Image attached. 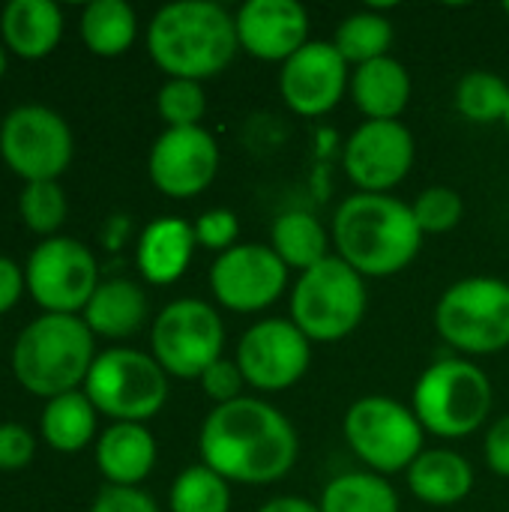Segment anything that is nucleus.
<instances>
[{"label": "nucleus", "mask_w": 509, "mask_h": 512, "mask_svg": "<svg viewBox=\"0 0 509 512\" xmlns=\"http://www.w3.org/2000/svg\"><path fill=\"white\" fill-rule=\"evenodd\" d=\"M297 432L291 420L264 399L243 396L216 405L198 435V453L222 480L240 486L279 483L297 462Z\"/></svg>", "instance_id": "f257e3e1"}, {"label": "nucleus", "mask_w": 509, "mask_h": 512, "mask_svg": "<svg viewBox=\"0 0 509 512\" xmlns=\"http://www.w3.org/2000/svg\"><path fill=\"white\" fill-rule=\"evenodd\" d=\"M333 243L336 255L363 279H384L414 264L423 231L405 201L357 192L333 213Z\"/></svg>", "instance_id": "f03ea898"}, {"label": "nucleus", "mask_w": 509, "mask_h": 512, "mask_svg": "<svg viewBox=\"0 0 509 512\" xmlns=\"http://www.w3.org/2000/svg\"><path fill=\"white\" fill-rule=\"evenodd\" d=\"M237 48V24L213 0L168 3L147 27V51L168 78H213L234 60Z\"/></svg>", "instance_id": "7ed1b4c3"}, {"label": "nucleus", "mask_w": 509, "mask_h": 512, "mask_svg": "<svg viewBox=\"0 0 509 512\" xmlns=\"http://www.w3.org/2000/svg\"><path fill=\"white\" fill-rule=\"evenodd\" d=\"M93 333L78 315H39L12 348V372L18 384L42 399L75 393L93 369Z\"/></svg>", "instance_id": "20e7f679"}, {"label": "nucleus", "mask_w": 509, "mask_h": 512, "mask_svg": "<svg viewBox=\"0 0 509 512\" xmlns=\"http://www.w3.org/2000/svg\"><path fill=\"white\" fill-rule=\"evenodd\" d=\"M492 402V384L480 366L471 360H438L420 375L411 411L423 432L459 441L486 423Z\"/></svg>", "instance_id": "39448f33"}, {"label": "nucleus", "mask_w": 509, "mask_h": 512, "mask_svg": "<svg viewBox=\"0 0 509 512\" xmlns=\"http://www.w3.org/2000/svg\"><path fill=\"white\" fill-rule=\"evenodd\" d=\"M366 315V285L339 255L300 273L291 291V321L312 345L351 336Z\"/></svg>", "instance_id": "423d86ee"}, {"label": "nucleus", "mask_w": 509, "mask_h": 512, "mask_svg": "<svg viewBox=\"0 0 509 512\" xmlns=\"http://www.w3.org/2000/svg\"><path fill=\"white\" fill-rule=\"evenodd\" d=\"M438 336L471 357L498 354L509 345V282L471 276L450 285L435 306Z\"/></svg>", "instance_id": "0eeeda50"}, {"label": "nucleus", "mask_w": 509, "mask_h": 512, "mask_svg": "<svg viewBox=\"0 0 509 512\" xmlns=\"http://www.w3.org/2000/svg\"><path fill=\"white\" fill-rule=\"evenodd\" d=\"M84 393L99 414L117 423H144L162 411L168 399V375L153 354L111 348L93 360Z\"/></svg>", "instance_id": "6e6552de"}, {"label": "nucleus", "mask_w": 509, "mask_h": 512, "mask_svg": "<svg viewBox=\"0 0 509 512\" xmlns=\"http://www.w3.org/2000/svg\"><path fill=\"white\" fill-rule=\"evenodd\" d=\"M345 441L372 474H399L423 453V426L414 411L387 396H363L345 414Z\"/></svg>", "instance_id": "1a4fd4ad"}, {"label": "nucleus", "mask_w": 509, "mask_h": 512, "mask_svg": "<svg viewBox=\"0 0 509 512\" xmlns=\"http://www.w3.org/2000/svg\"><path fill=\"white\" fill-rule=\"evenodd\" d=\"M153 360L174 378H201L225 348V324L219 312L204 300L168 303L150 330Z\"/></svg>", "instance_id": "9d476101"}, {"label": "nucleus", "mask_w": 509, "mask_h": 512, "mask_svg": "<svg viewBox=\"0 0 509 512\" xmlns=\"http://www.w3.org/2000/svg\"><path fill=\"white\" fill-rule=\"evenodd\" d=\"M30 297L51 315H75L87 309L99 288V270L93 252L72 237L42 240L24 270Z\"/></svg>", "instance_id": "9b49d317"}, {"label": "nucleus", "mask_w": 509, "mask_h": 512, "mask_svg": "<svg viewBox=\"0 0 509 512\" xmlns=\"http://www.w3.org/2000/svg\"><path fill=\"white\" fill-rule=\"evenodd\" d=\"M0 153L24 183L57 180L72 159V132L57 111L21 105L0 126Z\"/></svg>", "instance_id": "f8f14e48"}, {"label": "nucleus", "mask_w": 509, "mask_h": 512, "mask_svg": "<svg viewBox=\"0 0 509 512\" xmlns=\"http://www.w3.org/2000/svg\"><path fill=\"white\" fill-rule=\"evenodd\" d=\"M288 267L270 246L237 243L210 267V291L228 312H264L288 288Z\"/></svg>", "instance_id": "ddd939ff"}, {"label": "nucleus", "mask_w": 509, "mask_h": 512, "mask_svg": "<svg viewBox=\"0 0 509 512\" xmlns=\"http://www.w3.org/2000/svg\"><path fill=\"white\" fill-rule=\"evenodd\" d=\"M312 363V342L291 318H267L252 324L237 345V366L249 387L282 393L294 387Z\"/></svg>", "instance_id": "4468645a"}, {"label": "nucleus", "mask_w": 509, "mask_h": 512, "mask_svg": "<svg viewBox=\"0 0 509 512\" xmlns=\"http://www.w3.org/2000/svg\"><path fill=\"white\" fill-rule=\"evenodd\" d=\"M342 165L360 192L387 195L414 165V135L402 120H366L345 141Z\"/></svg>", "instance_id": "2eb2a0df"}, {"label": "nucleus", "mask_w": 509, "mask_h": 512, "mask_svg": "<svg viewBox=\"0 0 509 512\" xmlns=\"http://www.w3.org/2000/svg\"><path fill=\"white\" fill-rule=\"evenodd\" d=\"M348 87V63L336 45L324 39H309L279 69V96L300 117H321L333 111Z\"/></svg>", "instance_id": "dca6fc26"}, {"label": "nucleus", "mask_w": 509, "mask_h": 512, "mask_svg": "<svg viewBox=\"0 0 509 512\" xmlns=\"http://www.w3.org/2000/svg\"><path fill=\"white\" fill-rule=\"evenodd\" d=\"M153 186L168 198H195L219 174V144L204 126L165 129L147 159Z\"/></svg>", "instance_id": "f3484780"}, {"label": "nucleus", "mask_w": 509, "mask_h": 512, "mask_svg": "<svg viewBox=\"0 0 509 512\" xmlns=\"http://www.w3.org/2000/svg\"><path fill=\"white\" fill-rule=\"evenodd\" d=\"M234 24L240 48L267 63H285L309 42V15L297 0H249Z\"/></svg>", "instance_id": "a211bd4d"}, {"label": "nucleus", "mask_w": 509, "mask_h": 512, "mask_svg": "<svg viewBox=\"0 0 509 512\" xmlns=\"http://www.w3.org/2000/svg\"><path fill=\"white\" fill-rule=\"evenodd\" d=\"M195 228L183 219H156L138 237V270L150 285H171L177 282L195 255Z\"/></svg>", "instance_id": "6ab92c4d"}, {"label": "nucleus", "mask_w": 509, "mask_h": 512, "mask_svg": "<svg viewBox=\"0 0 509 512\" xmlns=\"http://www.w3.org/2000/svg\"><path fill=\"white\" fill-rule=\"evenodd\" d=\"M348 90L366 120H399L411 102V75L396 57L387 54L357 66Z\"/></svg>", "instance_id": "aec40b11"}, {"label": "nucleus", "mask_w": 509, "mask_h": 512, "mask_svg": "<svg viewBox=\"0 0 509 512\" xmlns=\"http://www.w3.org/2000/svg\"><path fill=\"white\" fill-rule=\"evenodd\" d=\"M96 465L108 486L138 489L156 465V441L144 423H114L96 444Z\"/></svg>", "instance_id": "412c9836"}, {"label": "nucleus", "mask_w": 509, "mask_h": 512, "mask_svg": "<svg viewBox=\"0 0 509 512\" xmlns=\"http://www.w3.org/2000/svg\"><path fill=\"white\" fill-rule=\"evenodd\" d=\"M408 489L429 507H453L474 489V468L453 450H423L405 471Z\"/></svg>", "instance_id": "4be33fe9"}, {"label": "nucleus", "mask_w": 509, "mask_h": 512, "mask_svg": "<svg viewBox=\"0 0 509 512\" xmlns=\"http://www.w3.org/2000/svg\"><path fill=\"white\" fill-rule=\"evenodd\" d=\"M3 42L24 60L48 57L63 36V15L51 0H12L0 18Z\"/></svg>", "instance_id": "5701e85b"}, {"label": "nucleus", "mask_w": 509, "mask_h": 512, "mask_svg": "<svg viewBox=\"0 0 509 512\" xmlns=\"http://www.w3.org/2000/svg\"><path fill=\"white\" fill-rule=\"evenodd\" d=\"M144 321H147V294L129 279L99 282V288L93 291L84 309V324L90 327V333L105 339H129L144 327Z\"/></svg>", "instance_id": "b1692460"}, {"label": "nucleus", "mask_w": 509, "mask_h": 512, "mask_svg": "<svg viewBox=\"0 0 509 512\" xmlns=\"http://www.w3.org/2000/svg\"><path fill=\"white\" fill-rule=\"evenodd\" d=\"M330 240L333 237H327L324 225L306 210H288L276 216L270 228V249L288 270L297 273H306L324 258H330Z\"/></svg>", "instance_id": "393cba45"}, {"label": "nucleus", "mask_w": 509, "mask_h": 512, "mask_svg": "<svg viewBox=\"0 0 509 512\" xmlns=\"http://www.w3.org/2000/svg\"><path fill=\"white\" fill-rule=\"evenodd\" d=\"M138 36L135 9L126 0H93L81 12V39L99 57H120Z\"/></svg>", "instance_id": "a878e982"}, {"label": "nucleus", "mask_w": 509, "mask_h": 512, "mask_svg": "<svg viewBox=\"0 0 509 512\" xmlns=\"http://www.w3.org/2000/svg\"><path fill=\"white\" fill-rule=\"evenodd\" d=\"M96 432V408L87 393H63L48 399L42 411V438L57 453H78L93 441Z\"/></svg>", "instance_id": "bb28decb"}, {"label": "nucleus", "mask_w": 509, "mask_h": 512, "mask_svg": "<svg viewBox=\"0 0 509 512\" xmlns=\"http://www.w3.org/2000/svg\"><path fill=\"white\" fill-rule=\"evenodd\" d=\"M318 507L321 512H399V495L381 474L354 471L330 480Z\"/></svg>", "instance_id": "cd10ccee"}, {"label": "nucleus", "mask_w": 509, "mask_h": 512, "mask_svg": "<svg viewBox=\"0 0 509 512\" xmlns=\"http://www.w3.org/2000/svg\"><path fill=\"white\" fill-rule=\"evenodd\" d=\"M390 42H393V24H390V18H384L381 12H372V9H363V12L348 15L336 27V36H333V45L345 57L348 66L351 63L354 66H363V63H372V60L387 57Z\"/></svg>", "instance_id": "c85d7f7f"}, {"label": "nucleus", "mask_w": 509, "mask_h": 512, "mask_svg": "<svg viewBox=\"0 0 509 512\" xmlns=\"http://www.w3.org/2000/svg\"><path fill=\"white\" fill-rule=\"evenodd\" d=\"M168 504L171 512H231V486L201 462L177 474Z\"/></svg>", "instance_id": "c756f323"}, {"label": "nucleus", "mask_w": 509, "mask_h": 512, "mask_svg": "<svg viewBox=\"0 0 509 512\" xmlns=\"http://www.w3.org/2000/svg\"><path fill=\"white\" fill-rule=\"evenodd\" d=\"M509 102V84L486 69H471L456 84V108L471 123H498L504 120Z\"/></svg>", "instance_id": "7c9ffc66"}, {"label": "nucleus", "mask_w": 509, "mask_h": 512, "mask_svg": "<svg viewBox=\"0 0 509 512\" xmlns=\"http://www.w3.org/2000/svg\"><path fill=\"white\" fill-rule=\"evenodd\" d=\"M159 117L168 123V129H189L201 126V117L207 111V96L201 81L186 78H168L156 96Z\"/></svg>", "instance_id": "2f4dec72"}, {"label": "nucleus", "mask_w": 509, "mask_h": 512, "mask_svg": "<svg viewBox=\"0 0 509 512\" xmlns=\"http://www.w3.org/2000/svg\"><path fill=\"white\" fill-rule=\"evenodd\" d=\"M21 219L36 234H54L66 219V195L57 186V180L27 183L21 192Z\"/></svg>", "instance_id": "473e14b6"}, {"label": "nucleus", "mask_w": 509, "mask_h": 512, "mask_svg": "<svg viewBox=\"0 0 509 512\" xmlns=\"http://www.w3.org/2000/svg\"><path fill=\"white\" fill-rule=\"evenodd\" d=\"M417 228L423 234H447L462 222L465 204L459 198L456 189L450 186H429L417 195V201L411 204Z\"/></svg>", "instance_id": "72a5a7b5"}, {"label": "nucleus", "mask_w": 509, "mask_h": 512, "mask_svg": "<svg viewBox=\"0 0 509 512\" xmlns=\"http://www.w3.org/2000/svg\"><path fill=\"white\" fill-rule=\"evenodd\" d=\"M192 228H195L198 246H204L210 252H219V255L234 249L237 237H240V219L228 207H213V210L201 213Z\"/></svg>", "instance_id": "f704fd0d"}, {"label": "nucleus", "mask_w": 509, "mask_h": 512, "mask_svg": "<svg viewBox=\"0 0 509 512\" xmlns=\"http://www.w3.org/2000/svg\"><path fill=\"white\" fill-rule=\"evenodd\" d=\"M201 387L207 393V399H213L216 405H231L237 399H243V387H246V378L237 366V360H216L201 378Z\"/></svg>", "instance_id": "c9c22d12"}, {"label": "nucleus", "mask_w": 509, "mask_h": 512, "mask_svg": "<svg viewBox=\"0 0 509 512\" xmlns=\"http://www.w3.org/2000/svg\"><path fill=\"white\" fill-rule=\"evenodd\" d=\"M36 453L33 435L18 423H0V471L24 468Z\"/></svg>", "instance_id": "e433bc0d"}, {"label": "nucleus", "mask_w": 509, "mask_h": 512, "mask_svg": "<svg viewBox=\"0 0 509 512\" xmlns=\"http://www.w3.org/2000/svg\"><path fill=\"white\" fill-rule=\"evenodd\" d=\"M90 512H159L156 501L141 492V489H129V486H105Z\"/></svg>", "instance_id": "4c0bfd02"}, {"label": "nucleus", "mask_w": 509, "mask_h": 512, "mask_svg": "<svg viewBox=\"0 0 509 512\" xmlns=\"http://www.w3.org/2000/svg\"><path fill=\"white\" fill-rule=\"evenodd\" d=\"M483 453H486V465L492 468V474L507 477L509 480V414L507 417H501V420L486 432Z\"/></svg>", "instance_id": "58836bf2"}, {"label": "nucleus", "mask_w": 509, "mask_h": 512, "mask_svg": "<svg viewBox=\"0 0 509 512\" xmlns=\"http://www.w3.org/2000/svg\"><path fill=\"white\" fill-rule=\"evenodd\" d=\"M24 288H27V282H24V273L18 270V264L12 258L0 255V315H6L18 303Z\"/></svg>", "instance_id": "ea45409f"}, {"label": "nucleus", "mask_w": 509, "mask_h": 512, "mask_svg": "<svg viewBox=\"0 0 509 512\" xmlns=\"http://www.w3.org/2000/svg\"><path fill=\"white\" fill-rule=\"evenodd\" d=\"M258 512H321V507L306 498H297V495H282V498L267 501Z\"/></svg>", "instance_id": "a19ab883"}, {"label": "nucleus", "mask_w": 509, "mask_h": 512, "mask_svg": "<svg viewBox=\"0 0 509 512\" xmlns=\"http://www.w3.org/2000/svg\"><path fill=\"white\" fill-rule=\"evenodd\" d=\"M3 72H6V48L0 42V78H3Z\"/></svg>", "instance_id": "79ce46f5"}, {"label": "nucleus", "mask_w": 509, "mask_h": 512, "mask_svg": "<svg viewBox=\"0 0 509 512\" xmlns=\"http://www.w3.org/2000/svg\"><path fill=\"white\" fill-rule=\"evenodd\" d=\"M504 123H507V129H509V102H507V114H504Z\"/></svg>", "instance_id": "37998d69"}, {"label": "nucleus", "mask_w": 509, "mask_h": 512, "mask_svg": "<svg viewBox=\"0 0 509 512\" xmlns=\"http://www.w3.org/2000/svg\"><path fill=\"white\" fill-rule=\"evenodd\" d=\"M504 12H507V15H509V3H504Z\"/></svg>", "instance_id": "c03bdc74"}]
</instances>
